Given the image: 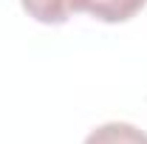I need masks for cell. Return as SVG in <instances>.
Wrapping results in <instances>:
<instances>
[{"instance_id": "cell-1", "label": "cell", "mask_w": 147, "mask_h": 144, "mask_svg": "<svg viewBox=\"0 0 147 144\" xmlns=\"http://www.w3.org/2000/svg\"><path fill=\"white\" fill-rule=\"evenodd\" d=\"M147 0H82V11L105 23H125L144 9Z\"/></svg>"}, {"instance_id": "cell-2", "label": "cell", "mask_w": 147, "mask_h": 144, "mask_svg": "<svg viewBox=\"0 0 147 144\" xmlns=\"http://www.w3.org/2000/svg\"><path fill=\"white\" fill-rule=\"evenodd\" d=\"M23 9L28 11V17L40 23H65V20L82 11V0H23Z\"/></svg>"}, {"instance_id": "cell-3", "label": "cell", "mask_w": 147, "mask_h": 144, "mask_svg": "<svg viewBox=\"0 0 147 144\" xmlns=\"http://www.w3.org/2000/svg\"><path fill=\"white\" fill-rule=\"evenodd\" d=\"M85 144H147V133L127 122H110V124L96 127Z\"/></svg>"}]
</instances>
